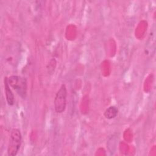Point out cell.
I'll list each match as a JSON object with an SVG mask.
<instances>
[{
    "label": "cell",
    "instance_id": "6da1fadb",
    "mask_svg": "<svg viewBox=\"0 0 156 156\" xmlns=\"http://www.w3.org/2000/svg\"><path fill=\"white\" fill-rule=\"evenodd\" d=\"M8 82L16 93L21 98H25L27 94V80L24 77L18 76H11L8 78Z\"/></svg>",
    "mask_w": 156,
    "mask_h": 156
},
{
    "label": "cell",
    "instance_id": "7a4b0ae2",
    "mask_svg": "<svg viewBox=\"0 0 156 156\" xmlns=\"http://www.w3.org/2000/svg\"><path fill=\"white\" fill-rule=\"evenodd\" d=\"M21 134L20 131L17 129H13L11 131L9 143L7 149L9 155H16L20 148L21 143Z\"/></svg>",
    "mask_w": 156,
    "mask_h": 156
},
{
    "label": "cell",
    "instance_id": "3957f363",
    "mask_svg": "<svg viewBox=\"0 0 156 156\" xmlns=\"http://www.w3.org/2000/svg\"><path fill=\"white\" fill-rule=\"evenodd\" d=\"M66 96L67 90L66 85L62 84L56 93L54 99V108L57 113H61L65 110L66 107Z\"/></svg>",
    "mask_w": 156,
    "mask_h": 156
},
{
    "label": "cell",
    "instance_id": "277c9868",
    "mask_svg": "<svg viewBox=\"0 0 156 156\" xmlns=\"http://www.w3.org/2000/svg\"><path fill=\"white\" fill-rule=\"evenodd\" d=\"M4 89H5V97L6 100L9 105H13L15 102V98L14 95L10 88V85L8 82V78L7 77H4Z\"/></svg>",
    "mask_w": 156,
    "mask_h": 156
},
{
    "label": "cell",
    "instance_id": "5b68a950",
    "mask_svg": "<svg viewBox=\"0 0 156 156\" xmlns=\"http://www.w3.org/2000/svg\"><path fill=\"white\" fill-rule=\"evenodd\" d=\"M118 114V109L115 106H110L107 108L104 112V116L107 119H112L115 118Z\"/></svg>",
    "mask_w": 156,
    "mask_h": 156
}]
</instances>
